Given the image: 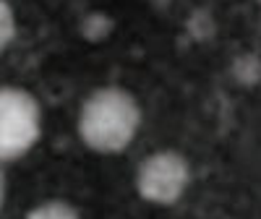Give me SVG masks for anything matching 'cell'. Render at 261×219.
<instances>
[{"instance_id":"obj_5","label":"cell","mask_w":261,"mask_h":219,"mask_svg":"<svg viewBox=\"0 0 261 219\" xmlns=\"http://www.w3.org/2000/svg\"><path fill=\"white\" fill-rule=\"evenodd\" d=\"M16 39V13L8 0H0V55H3Z\"/></svg>"},{"instance_id":"obj_6","label":"cell","mask_w":261,"mask_h":219,"mask_svg":"<svg viewBox=\"0 0 261 219\" xmlns=\"http://www.w3.org/2000/svg\"><path fill=\"white\" fill-rule=\"evenodd\" d=\"M6 199H8V175H6V165L0 162V211L6 206Z\"/></svg>"},{"instance_id":"obj_1","label":"cell","mask_w":261,"mask_h":219,"mask_svg":"<svg viewBox=\"0 0 261 219\" xmlns=\"http://www.w3.org/2000/svg\"><path fill=\"white\" fill-rule=\"evenodd\" d=\"M144 123L136 94L123 86H99L79 107L76 130L94 154H123L136 141Z\"/></svg>"},{"instance_id":"obj_3","label":"cell","mask_w":261,"mask_h":219,"mask_svg":"<svg viewBox=\"0 0 261 219\" xmlns=\"http://www.w3.org/2000/svg\"><path fill=\"white\" fill-rule=\"evenodd\" d=\"M191 180H193L191 162L180 151L160 149L139 162L134 175V188L139 199L151 206H172L186 196Z\"/></svg>"},{"instance_id":"obj_4","label":"cell","mask_w":261,"mask_h":219,"mask_svg":"<svg viewBox=\"0 0 261 219\" xmlns=\"http://www.w3.org/2000/svg\"><path fill=\"white\" fill-rule=\"evenodd\" d=\"M24 219H81V214L65 199H47V201L34 204Z\"/></svg>"},{"instance_id":"obj_2","label":"cell","mask_w":261,"mask_h":219,"mask_svg":"<svg viewBox=\"0 0 261 219\" xmlns=\"http://www.w3.org/2000/svg\"><path fill=\"white\" fill-rule=\"evenodd\" d=\"M42 136V107L21 86H0V162L27 157Z\"/></svg>"}]
</instances>
